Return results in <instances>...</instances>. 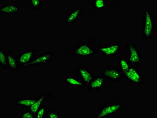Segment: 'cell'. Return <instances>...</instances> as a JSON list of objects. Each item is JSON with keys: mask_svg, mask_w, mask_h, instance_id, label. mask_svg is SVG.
I'll return each instance as SVG.
<instances>
[{"mask_svg": "<svg viewBox=\"0 0 157 118\" xmlns=\"http://www.w3.org/2000/svg\"><path fill=\"white\" fill-rule=\"evenodd\" d=\"M95 40H90L80 42L72 48V55L75 57L92 58L97 55Z\"/></svg>", "mask_w": 157, "mask_h": 118, "instance_id": "1", "label": "cell"}, {"mask_svg": "<svg viewBox=\"0 0 157 118\" xmlns=\"http://www.w3.org/2000/svg\"><path fill=\"white\" fill-rule=\"evenodd\" d=\"M155 21L151 11L145 9L144 11L142 23V36L144 38H152L155 34Z\"/></svg>", "mask_w": 157, "mask_h": 118, "instance_id": "2", "label": "cell"}, {"mask_svg": "<svg viewBox=\"0 0 157 118\" xmlns=\"http://www.w3.org/2000/svg\"><path fill=\"white\" fill-rule=\"evenodd\" d=\"M123 102L119 101H115L110 103L101 105L97 112L95 117L107 118L113 115L117 114L124 108Z\"/></svg>", "mask_w": 157, "mask_h": 118, "instance_id": "3", "label": "cell"}, {"mask_svg": "<svg viewBox=\"0 0 157 118\" xmlns=\"http://www.w3.org/2000/svg\"><path fill=\"white\" fill-rule=\"evenodd\" d=\"M127 58L131 66H136L142 62L143 57L139 47L132 41L126 42Z\"/></svg>", "mask_w": 157, "mask_h": 118, "instance_id": "4", "label": "cell"}, {"mask_svg": "<svg viewBox=\"0 0 157 118\" xmlns=\"http://www.w3.org/2000/svg\"><path fill=\"white\" fill-rule=\"evenodd\" d=\"M98 73L105 78L106 81L117 83L121 80L123 74L117 66H107L98 70Z\"/></svg>", "mask_w": 157, "mask_h": 118, "instance_id": "5", "label": "cell"}, {"mask_svg": "<svg viewBox=\"0 0 157 118\" xmlns=\"http://www.w3.org/2000/svg\"><path fill=\"white\" fill-rule=\"evenodd\" d=\"M123 76L126 81L132 85H140L144 83V78L136 66H131Z\"/></svg>", "mask_w": 157, "mask_h": 118, "instance_id": "6", "label": "cell"}, {"mask_svg": "<svg viewBox=\"0 0 157 118\" xmlns=\"http://www.w3.org/2000/svg\"><path fill=\"white\" fill-rule=\"evenodd\" d=\"M97 51L100 55L104 57H113L120 52V43L115 42L109 45H99Z\"/></svg>", "mask_w": 157, "mask_h": 118, "instance_id": "7", "label": "cell"}, {"mask_svg": "<svg viewBox=\"0 0 157 118\" xmlns=\"http://www.w3.org/2000/svg\"><path fill=\"white\" fill-rule=\"evenodd\" d=\"M36 52V50L35 48H29L19 53L17 59L20 69H25L26 67L34 59Z\"/></svg>", "mask_w": 157, "mask_h": 118, "instance_id": "8", "label": "cell"}, {"mask_svg": "<svg viewBox=\"0 0 157 118\" xmlns=\"http://www.w3.org/2000/svg\"><path fill=\"white\" fill-rule=\"evenodd\" d=\"M53 57V54L51 51H47L44 53L35 56L32 62L26 67L25 69L30 68L32 67L42 66L43 64L49 63Z\"/></svg>", "mask_w": 157, "mask_h": 118, "instance_id": "9", "label": "cell"}, {"mask_svg": "<svg viewBox=\"0 0 157 118\" xmlns=\"http://www.w3.org/2000/svg\"><path fill=\"white\" fill-rule=\"evenodd\" d=\"M21 10V6L19 3H10L1 5L0 6V15H16L19 13Z\"/></svg>", "mask_w": 157, "mask_h": 118, "instance_id": "10", "label": "cell"}, {"mask_svg": "<svg viewBox=\"0 0 157 118\" xmlns=\"http://www.w3.org/2000/svg\"><path fill=\"white\" fill-rule=\"evenodd\" d=\"M52 97V93L51 92H47V91L43 92L37 97V100L29 108V110L36 114L37 111L40 108L42 107L44 102L48 98Z\"/></svg>", "mask_w": 157, "mask_h": 118, "instance_id": "11", "label": "cell"}, {"mask_svg": "<svg viewBox=\"0 0 157 118\" xmlns=\"http://www.w3.org/2000/svg\"><path fill=\"white\" fill-rule=\"evenodd\" d=\"M64 81L67 85L71 88H83L86 86L82 79L75 74L66 76L64 78Z\"/></svg>", "mask_w": 157, "mask_h": 118, "instance_id": "12", "label": "cell"}, {"mask_svg": "<svg viewBox=\"0 0 157 118\" xmlns=\"http://www.w3.org/2000/svg\"><path fill=\"white\" fill-rule=\"evenodd\" d=\"M78 76L88 85L94 78V74L92 73L86 66H81L78 68Z\"/></svg>", "mask_w": 157, "mask_h": 118, "instance_id": "13", "label": "cell"}, {"mask_svg": "<svg viewBox=\"0 0 157 118\" xmlns=\"http://www.w3.org/2000/svg\"><path fill=\"white\" fill-rule=\"evenodd\" d=\"M82 8L81 7H76L70 12L66 13L65 19L66 25H74L80 19L82 14Z\"/></svg>", "mask_w": 157, "mask_h": 118, "instance_id": "14", "label": "cell"}, {"mask_svg": "<svg viewBox=\"0 0 157 118\" xmlns=\"http://www.w3.org/2000/svg\"><path fill=\"white\" fill-rule=\"evenodd\" d=\"M106 80L102 75L94 77L88 85V89L90 91H96L102 89Z\"/></svg>", "mask_w": 157, "mask_h": 118, "instance_id": "15", "label": "cell"}, {"mask_svg": "<svg viewBox=\"0 0 157 118\" xmlns=\"http://www.w3.org/2000/svg\"><path fill=\"white\" fill-rule=\"evenodd\" d=\"M7 67L11 72H17L19 70L17 57L13 56L10 51L8 52Z\"/></svg>", "mask_w": 157, "mask_h": 118, "instance_id": "16", "label": "cell"}, {"mask_svg": "<svg viewBox=\"0 0 157 118\" xmlns=\"http://www.w3.org/2000/svg\"><path fill=\"white\" fill-rule=\"evenodd\" d=\"M37 98V97L34 98H19L16 100L15 105L17 107L28 109L36 101Z\"/></svg>", "mask_w": 157, "mask_h": 118, "instance_id": "17", "label": "cell"}, {"mask_svg": "<svg viewBox=\"0 0 157 118\" xmlns=\"http://www.w3.org/2000/svg\"><path fill=\"white\" fill-rule=\"evenodd\" d=\"M118 68L122 74L125 73L131 66L127 58L124 57H121L118 59Z\"/></svg>", "mask_w": 157, "mask_h": 118, "instance_id": "18", "label": "cell"}, {"mask_svg": "<svg viewBox=\"0 0 157 118\" xmlns=\"http://www.w3.org/2000/svg\"><path fill=\"white\" fill-rule=\"evenodd\" d=\"M7 53L2 47L0 48V65L3 69L7 67Z\"/></svg>", "mask_w": 157, "mask_h": 118, "instance_id": "19", "label": "cell"}, {"mask_svg": "<svg viewBox=\"0 0 157 118\" xmlns=\"http://www.w3.org/2000/svg\"><path fill=\"white\" fill-rule=\"evenodd\" d=\"M92 5L94 10H105L107 7L106 0H93Z\"/></svg>", "mask_w": 157, "mask_h": 118, "instance_id": "20", "label": "cell"}, {"mask_svg": "<svg viewBox=\"0 0 157 118\" xmlns=\"http://www.w3.org/2000/svg\"><path fill=\"white\" fill-rule=\"evenodd\" d=\"M44 0H29V3L31 4L32 8L34 10L40 9L44 3Z\"/></svg>", "mask_w": 157, "mask_h": 118, "instance_id": "21", "label": "cell"}, {"mask_svg": "<svg viewBox=\"0 0 157 118\" xmlns=\"http://www.w3.org/2000/svg\"><path fill=\"white\" fill-rule=\"evenodd\" d=\"M47 108L46 107H41L37 111L36 114V118H44L47 116Z\"/></svg>", "mask_w": 157, "mask_h": 118, "instance_id": "22", "label": "cell"}, {"mask_svg": "<svg viewBox=\"0 0 157 118\" xmlns=\"http://www.w3.org/2000/svg\"><path fill=\"white\" fill-rule=\"evenodd\" d=\"M21 118H36V114L28 109V110H25L23 111L21 115Z\"/></svg>", "mask_w": 157, "mask_h": 118, "instance_id": "23", "label": "cell"}, {"mask_svg": "<svg viewBox=\"0 0 157 118\" xmlns=\"http://www.w3.org/2000/svg\"><path fill=\"white\" fill-rule=\"evenodd\" d=\"M47 117L48 118H60L62 117L60 113H57L55 111L52 110L47 113Z\"/></svg>", "mask_w": 157, "mask_h": 118, "instance_id": "24", "label": "cell"}, {"mask_svg": "<svg viewBox=\"0 0 157 118\" xmlns=\"http://www.w3.org/2000/svg\"><path fill=\"white\" fill-rule=\"evenodd\" d=\"M120 2L119 1H113V0H111V1H109V2H110V3L111 4H113L115 3H119Z\"/></svg>", "mask_w": 157, "mask_h": 118, "instance_id": "25", "label": "cell"}]
</instances>
